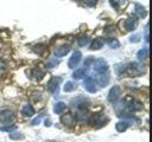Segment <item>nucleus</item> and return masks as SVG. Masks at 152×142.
I'll use <instances>...</instances> for the list:
<instances>
[{
    "label": "nucleus",
    "instance_id": "nucleus-1",
    "mask_svg": "<svg viewBox=\"0 0 152 142\" xmlns=\"http://www.w3.org/2000/svg\"><path fill=\"white\" fill-rule=\"evenodd\" d=\"M93 66H94V71L97 73H104L108 70V64L103 58L95 59L93 63Z\"/></svg>",
    "mask_w": 152,
    "mask_h": 142
},
{
    "label": "nucleus",
    "instance_id": "nucleus-2",
    "mask_svg": "<svg viewBox=\"0 0 152 142\" xmlns=\"http://www.w3.org/2000/svg\"><path fill=\"white\" fill-rule=\"evenodd\" d=\"M81 58H82V53H81L80 51L74 52V53H72V56L70 57L69 62H68V66H69L70 69H75V67H76V66L80 64Z\"/></svg>",
    "mask_w": 152,
    "mask_h": 142
},
{
    "label": "nucleus",
    "instance_id": "nucleus-3",
    "mask_svg": "<svg viewBox=\"0 0 152 142\" xmlns=\"http://www.w3.org/2000/svg\"><path fill=\"white\" fill-rule=\"evenodd\" d=\"M61 78L59 77H51V79L48 82V89L52 92V93H58V84L61 83Z\"/></svg>",
    "mask_w": 152,
    "mask_h": 142
},
{
    "label": "nucleus",
    "instance_id": "nucleus-4",
    "mask_svg": "<svg viewBox=\"0 0 152 142\" xmlns=\"http://www.w3.org/2000/svg\"><path fill=\"white\" fill-rule=\"evenodd\" d=\"M83 86H84V89H86L88 92L94 93V92L97 91V89H96V86H95V80H94L91 77H86V79H84V82H83Z\"/></svg>",
    "mask_w": 152,
    "mask_h": 142
},
{
    "label": "nucleus",
    "instance_id": "nucleus-5",
    "mask_svg": "<svg viewBox=\"0 0 152 142\" xmlns=\"http://www.w3.org/2000/svg\"><path fill=\"white\" fill-rule=\"evenodd\" d=\"M121 95V90H120V86L119 85H114L110 90H109V93H108V101L109 102H115Z\"/></svg>",
    "mask_w": 152,
    "mask_h": 142
},
{
    "label": "nucleus",
    "instance_id": "nucleus-6",
    "mask_svg": "<svg viewBox=\"0 0 152 142\" xmlns=\"http://www.w3.org/2000/svg\"><path fill=\"white\" fill-rule=\"evenodd\" d=\"M69 51H70V46L68 44H64L55 50V54H56V57H64L65 54L69 53Z\"/></svg>",
    "mask_w": 152,
    "mask_h": 142
},
{
    "label": "nucleus",
    "instance_id": "nucleus-7",
    "mask_svg": "<svg viewBox=\"0 0 152 142\" xmlns=\"http://www.w3.org/2000/svg\"><path fill=\"white\" fill-rule=\"evenodd\" d=\"M13 117H14V115L10 110H2L0 112V122H2V123L10 122L11 120H13Z\"/></svg>",
    "mask_w": 152,
    "mask_h": 142
},
{
    "label": "nucleus",
    "instance_id": "nucleus-8",
    "mask_svg": "<svg viewBox=\"0 0 152 142\" xmlns=\"http://www.w3.org/2000/svg\"><path fill=\"white\" fill-rule=\"evenodd\" d=\"M124 25H125V28L126 31H133L135 28V25H137V20L134 18H127L125 19L124 21Z\"/></svg>",
    "mask_w": 152,
    "mask_h": 142
},
{
    "label": "nucleus",
    "instance_id": "nucleus-9",
    "mask_svg": "<svg viewBox=\"0 0 152 142\" xmlns=\"http://www.w3.org/2000/svg\"><path fill=\"white\" fill-rule=\"evenodd\" d=\"M61 121H62V123H64L65 125H71V124H74L75 118H74L72 114L68 112V114H64V115L61 117Z\"/></svg>",
    "mask_w": 152,
    "mask_h": 142
},
{
    "label": "nucleus",
    "instance_id": "nucleus-10",
    "mask_svg": "<svg viewBox=\"0 0 152 142\" xmlns=\"http://www.w3.org/2000/svg\"><path fill=\"white\" fill-rule=\"evenodd\" d=\"M86 75H87V69L86 67H81V69H77V70L74 71L72 77L75 79H81V78H84Z\"/></svg>",
    "mask_w": 152,
    "mask_h": 142
},
{
    "label": "nucleus",
    "instance_id": "nucleus-11",
    "mask_svg": "<svg viewBox=\"0 0 152 142\" xmlns=\"http://www.w3.org/2000/svg\"><path fill=\"white\" fill-rule=\"evenodd\" d=\"M128 125H129L128 121H120V122H118V123L115 124V129H116V131L122 133V131H125V130L128 128Z\"/></svg>",
    "mask_w": 152,
    "mask_h": 142
},
{
    "label": "nucleus",
    "instance_id": "nucleus-12",
    "mask_svg": "<svg viewBox=\"0 0 152 142\" xmlns=\"http://www.w3.org/2000/svg\"><path fill=\"white\" fill-rule=\"evenodd\" d=\"M103 39L102 38H95V40L91 43L90 45V49L91 50H100L102 46H103Z\"/></svg>",
    "mask_w": 152,
    "mask_h": 142
},
{
    "label": "nucleus",
    "instance_id": "nucleus-13",
    "mask_svg": "<svg viewBox=\"0 0 152 142\" xmlns=\"http://www.w3.org/2000/svg\"><path fill=\"white\" fill-rule=\"evenodd\" d=\"M135 9H134V13H135V15L138 17V18H144L145 15H146V11H145V8L141 6V5H135V7H134Z\"/></svg>",
    "mask_w": 152,
    "mask_h": 142
},
{
    "label": "nucleus",
    "instance_id": "nucleus-14",
    "mask_svg": "<svg viewBox=\"0 0 152 142\" xmlns=\"http://www.w3.org/2000/svg\"><path fill=\"white\" fill-rule=\"evenodd\" d=\"M65 108H66V105L64 102H57L53 105V111H55V114H61L65 110Z\"/></svg>",
    "mask_w": 152,
    "mask_h": 142
},
{
    "label": "nucleus",
    "instance_id": "nucleus-15",
    "mask_svg": "<svg viewBox=\"0 0 152 142\" xmlns=\"http://www.w3.org/2000/svg\"><path fill=\"white\" fill-rule=\"evenodd\" d=\"M21 112H23L25 116H32V115L34 114V110H33V108L31 106V104H25L24 108H23V110H21Z\"/></svg>",
    "mask_w": 152,
    "mask_h": 142
},
{
    "label": "nucleus",
    "instance_id": "nucleus-16",
    "mask_svg": "<svg viewBox=\"0 0 152 142\" xmlns=\"http://www.w3.org/2000/svg\"><path fill=\"white\" fill-rule=\"evenodd\" d=\"M97 82H99V84L101 86H106L108 84V82H109V76L101 73V76H99V78H97Z\"/></svg>",
    "mask_w": 152,
    "mask_h": 142
},
{
    "label": "nucleus",
    "instance_id": "nucleus-17",
    "mask_svg": "<svg viewBox=\"0 0 152 142\" xmlns=\"http://www.w3.org/2000/svg\"><path fill=\"white\" fill-rule=\"evenodd\" d=\"M137 57H138L139 59H145V58H147V57H148V49H147V47H142L141 50H139L138 53H137Z\"/></svg>",
    "mask_w": 152,
    "mask_h": 142
},
{
    "label": "nucleus",
    "instance_id": "nucleus-18",
    "mask_svg": "<svg viewBox=\"0 0 152 142\" xmlns=\"http://www.w3.org/2000/svg\"><path fill=\"white\" fill-rule=\"evenodd\" d=\"M127 106H128V109H129V110H133V111L140 110V109L142 108V105H141L139 102H137V101H132Z\"/></svg>",
    "mask_w": 152,
    "mask_h": 142
},
{
    "label": "nucleus",
    "instance_id": "nucleus-19",
    "mask_svg": "<svg viewBox=\"0 0 152 142\" xmlns=\"http://www.w3.org/2000/svg\"><path fill=\"white\" fill-rule=\"evenodd\" d=\"M36 79H38V80H40L42 78H43V76H44V72L40 70V69H38V67H36V69H33L32 70V73H31Z\"/></svg>",
    "mask_w": 152,
    "mask_h": 142
},
{
    "label": "nucleus",
    "instance_id": "nucleus-20",
    "mask_svg": "<svg viewBox=\"0 0 152 142\" xmlns=\"http://www.w3.org/2000/svg\"><path fill=\"white\" fill-rule=\"evenodd\" d=\"M76 86H77V85H76L74 82L69 80V82H66V83L64 84V88H63V89H64V91H65V92H70V91L75 90V89H76Z\"/></svg>",
    "mask_w": 152,
    "mask_h": 142
},
{
    "label": "nucleus",
    "instance_id": "nucleus-21",
    "mask_svg": "<svg viewBox=\"0 0 152 142\" xmlns=\"http://www.w3.org/2000/svg\"><path fill=\"white\" fill-rule=\"evenodd\" d=\"M89 43V38L87 36H81L77 38V44L78 46H86L87 44Z\"/></svg>",
    "mask_w": 152,
    "mask_h": 142
},
{
    "label": "nucleus",
    "instance_id": "nucleus-22",
    "mask_svg": "<svg viewBox=\"0 0 152 142\" xmlns=\"http://www.w3.org/2000/svg\"><path fill=\"white\" fill-rule=\"evenodd\" d=\"M107 43H108V45H109L112 49H118V47L120 46V43H119V40H118L116 38H112V39H109Z\"/></svg>",
    "mask_w": 152,
    "mask_h": 142
},
{
    "label": "nucleus",
    "instance_id": "nucleus-23",
    "mask_svg": "<svg viewBox=\"0 0 152 142\" xmlns=\"http://www.w3.org/2000/svg\"><path fill=\"white\" fill-rule=\"evenodd\" d=\"M10 138L12 140H19V138H24V135L17 131H10Z\"/></svg>",
    "mask_w": 152,
    "mask_h": 142
},
{
    "label": "nucleus",
    "instance_id": "nucleus-24",
    "mask_svg": "<svg viewBox=\"0 0 152 142\" xmlns=\"http://www.w3.org/2000/svg\"><path fill=\"white\" fill-rule=\"evenodd\" d=\"M109 1H110V5H112L114 8H116V9L120 8V6L125 2V0H109Z\"/></svg>",
    "mask_w": 152,
    "mask_h": 142
},
{
    "label": "nucleus",
    "instance_id": "nucleus-25",
    "mask_svg": "<svg viewBox=\"0 0 152 142\" xmlns=\"http://www.w3.org/2000/svg\"><path fill=\"white\" fill-rule=\"evenodd\" d=\"M94 60H95V58L94 57H91V56H89V57H87V59L84 60V63H83V65H84V67L87 69L88 66H90L93 63H94Z\"/></svg>",
    "mask_w": 152,
    "mask_h": 142
},
{
    "label": "nucleus",
    "instance_id": "nucleus-26",
    "mask_svg": "<svg viewBox=\"0 0 152 142\" xmlns=\"http://www.w3.org/2000/svg\"><path fill=\"white\" fill-rule=\"evenodd\" d=\"M33 50H34L37 53L43 54V51H45V46H44V45H42V44H39V45H36Z\"/></svg>",
    "mask_w": 152,
    "mask_h": 142
},
{
    "label": "nucleus",
    "instance_id": "nucleus-27",
    "mask_svg": "<svg viewBox=\"0 0 152 142\" xmlns=\"http://www.w3.org/2000/svg\"><path fill=\"white\" fill-rule=\"evenodd\" d=\"M129 41H132V43H138V41H140V34H133L131 38H129Z\"/></svg>",
    "mask_w": 152,
    "mask_h": 142
},
{
    "label": "nucleus",
    "instance_id": "nucleus-28",
    "mask_svg": "<svg viewBox=\"0 0 152 142\" xmlns=\"http://www.w3.org/2000/svg\"><path fill=\"white\" fill-rule=\"evenodd\" d=\"M57 59H50L48 63H46V67H53V66H56L57 65Z\"/></svg>",
    "mask_w": 152,
    "mask_h": 142
},
{
    "label": "nucleus",
    "instance_id": "nucleus-29",
    "mask_svg": "<svg viewBox=\"0 0 152 142\" xmlns=\"http://www.w3.org/2000/svg\"><path fill=\"white\" fill-rule=\"evenodd\" d=\"M15 129V125H11V127H1L0 131H12Z\"/></svg>",
    "mask_w": 152,
    "mask_h": 142
},
{
    "label": "nucleus",
    "instance_id": "nucleus-30",
    "mask_svg": "<svg viewBox=\"0 0 152 142\" xmlns=\"http://www.w3.org/2000/svg\"><path fill=\"white\" fill-rule=\"evenodd\" d=\"M83 1H84L86 5H88V6H90V7L95 6V4H96V0H83Z\"/></svg>",
    "mask_w": 152,
    "mask_h": 142
},
{
    "label": "nucleus",
    "instance_id": "nucleus-31",
    "mask_svg": "<svg viewBox=\"0 0 152 142\" xmlns=\"http://www.w3.org/2000/svg\"><path fill=\"white\" fill-rule=\"evenodd\" d=\"M40 120H42V115H40L39 117H37V118H34V120L32 121V123H31V124H32V125H37V124H38V123L40 122Z\"/></svg>",
    "mask_w": 152,
    "mask_h": 142
},
{
    "label": "nucleus",
    "instance_id": "nucleus-32",
    "mask_svg": "<svg viewBox=\"0 0 152 142\" xmlns=\"http://www.w3.org/2000/svg\"><path fill=\"white\" fill-rule=\"evenodd\" d=\"M145 41H148V25H146L145 27Z\"/></svg>",
    "mask_w": 152,
    "mask_h": 142
},
{
    "label": "nucleus",
    "instance_id": "nucleus-33",
    "mask_svg": "<svg viewBox=\"0 0 152 142\" xmlns=\"http://www.w3.org/2000/svg\"><path fill=\"white\" fill-rule=\"evenodd\" d=\"M45 125L46 127H50L51 125V121L50 120H45Z\"/></svg>",
    "mask_w": 152,
    "mask_h": 142
}]
</instances>
